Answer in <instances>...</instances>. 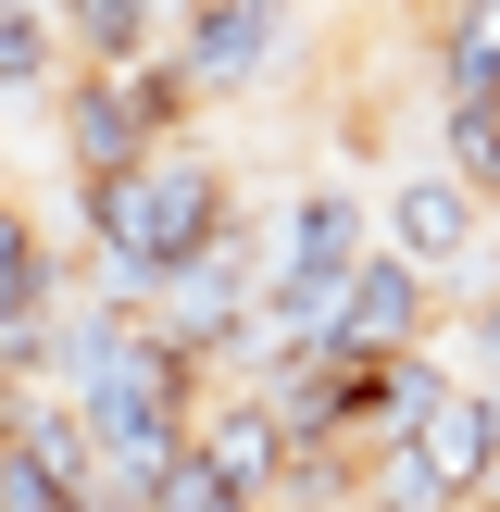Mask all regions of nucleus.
Wrapping results in <instances>:
<instances>
[{
	"label": "nucleus",
	"instance_id": "nucleus-1",
	"mask_svg": "<svg viewBox=\"0 0 500 512\" xmlns=\"http://www.w3.org/2000/svg\"><path fill=\"white\" fill-rule=\"evenodd\" d=\"M225 225H238V188H225V163L200 138L150 150V163L113 175V188H75V238L100 250V288H125V300H150L175 263H200Z\"/></svg>",
	"mask_w": 500,
	"mask_h": 512
},
{
	"label": "nucleus",
	"instance_id": "nucleus-2",
	"mask_svg": "<svg viewBox=\"0 0 500 512\" xmlns=\"http://www.w3.org/2000/svg\"><path fill=\"white\" fill-rule=\"evenodd\" d=\"M188 125H200V100H188V75H175V63H138V75H63V88H50V138H63L75 188L138 175L150 150H175Z\"/></svg>",
	"mask_w": 500,
	"mask_h": 512
},
{
	"label": "nucleus",
	"instance_id": "nucleus-3",
	"mask_svg": "<svg viewBox=\"0 0 500 512\" xmlns=\"http://www.w3.org/2000/svg\"><path fill=\"white\" fill-rule=\"evenodd\" d=\"M263 263H275V238L263 225H225L200 263H175L163 288L138 300V325L175 350V363H200V375H238V338H250V313H263Z\"/></svg>",
	"mask_w": 500,
	"mask_h": 512
},
{
	"label": "nucleus",
	"instance_id": "nucleus-4",
	"mask_svg": "<svg viewBox=\"0 0 500 512\" xmlns=\"http://www.w3.org/2000/svg\"><path fill=\"white\" fill-rule=\"evenodd\" d=\"M288 50H300V0H188V25H175L163 63L188 75V100L213 113V100L275 88V75H288Z\"/></svg>",
	"mask_w": 500,
	"mask_h": 512
},
{
	"label": "nucleus",
	"instance_id": "nucleus-5",
	"mask_svg": "<svg viewBox=\"0 0 500 512\" xmlns=\"http://www.w3.org/2000/svg\"><path fill=\"white\" fill-rule=\"evenodd\" d=\"M400 450L425 463V488H438L450 512H475L488 500V475H500V388H425V413L400 425Z\"/></svg>",
	"mask_w": 500,
	"mask_h": 512
},
{
	"label": "nucleus",
	"instance_id": "nucleus-6",
	"mask_svg": "<svg viewBox=\"0 0 500 512\" xmlns=\"http://www.w3.org/2000/svg\"><path fill=\"white\" fill-rule=\"evenodd\" d=\"M375 238L400 250V263H425V275H475V238H488V200L463 188L450 163H413L388 200H375Z\"/></svg>",
	"mask_w": 500,
	"mask_h": 512
},
{
	"label": "nucleus",
	"instance_id": "nucleus-7",
	"mask_svg": "<svg viewBox=\"0 0 500 512\" xmlns=\"http://www.w3.org/2000/svg\"><path fill=\"white\" fill-rule=\"evenodd\" d=\"M425 288H438V275H425V263H400V250L375 238V250H363V275L338 288V325H325V350H375V363L425 350V325H438V300H425Z\"/></svg>",
	"mask_w": 500,
	"mask_h": 512
},
{
	"label": "nucleus",
	"instance_id": "nucleus-8",
	"mask_svg": "<svg viewBox=\"0 0 500 512\" xmlns=\"http://www.w3.org/2000/svg\"><path fill=\"white\" fill-rule=\"evenodd\" d=\"M63 250H50V225L25 213V200H0V388H13L25 363H38V338H50V313H63Z\"/></svg>",
	"mask_w": 500,
	"mask_h": 512
},
{
	"label": "nucleus",
	"instance_id": "nucleus-9",
	"mask_svg": "<svg viewBox=\"0 0 500 512\" xmlns=\"http://www.w3.org/2000/svg\"><path fill=\"white\" fill-rule=\"evenodd\" d=\"M50 25H63L75 75H138L175 50V25H188V0H50Z\"/></svg>",
	"mask_w": 500,
	"mask_h": 512
},
{
	"label": "nucleus",
	"instance_id": "nucleus-10",
	"mask_svg": "<svg viewBox=\"0 0 500 512\" xmlns=\"http://www.w3.org/2000/svg\"><path fill=\"white\" fill-rule=\"evenodd\" d=\"M188 450L225 475V488H250L263 512H275V488H288V425H275V400H263V388H225V400H200Z\"/></svg>",
	"mask_w": 500,
	"mask_h": 512
},
{
	"label": "nucleus",
	"instance_id": "nucleus-11",
	"mask_svg": "<svg viewBox=\"0 0 500 512\" xmlns=\"http://www.w3.org/2000/svg\"><path fill=\"white\" fill-rule=\"evenodd\" d=\"M438 100H500V0H438Z\"/></svg>",
	"mask_w": 500,
	"mask_h": 512
},
{
	"label": "nucleus",
	"instance_id": "nucleus-12",
	"mask_svg": "<svg viewBox=\"0 0 500 512\" xmlns=\"http://www.w3.org/2000/svg\"><path fill=\"white\" fill-rule=\"evenodd\" d=\"M38 88H63V25H50V0H0V100Z\"/></svg>",
	"mask_w": 500,
	"mask_h": 512
},
{
	"label": "nucleus",
	"instance_id": "nucleus-13",
	"mask_svg": "<svg viewBox=\"0 0 500 512\" xmlns=\"http://www.w3.org/2000/svg\"><path fill=\"white\" fill-rule=\"evenodd\" d=\"M138 512H263V500H250V488H225L200 450H175V463L150 475V500H138Z\"/></svg>",
	"mask_w": 500,
	"mask_h": 512
},
{
	"label": "nucleus",
	"instance_id": "nucleus-14",
	"mask_svg": "<svg viewBox=\"0 0 500 512\" xmlns=\"http://www.w3.org/2000/svg\"><path fill=\"white\" fill-rule=\"evenodd\" d=\"M463 338H475V363H488V388H500V288H488V300L463 313Z\"/></svg>",
	"mask_w": 500,
	"mask_h": 512
},
{
	"label": "nucleus",
	"instance_id": "nucleus-15",
	"mask_svg": "<svg viewBox=\"0 0 500 512\" xmlns=\"http://www.w3.org/2000/svg\"><path fill=\"white\" fill-rule=\"evenodd\" d=\"M475 512H500V475H488V500H475Z\"/></svg>",
	"mask_w": 500,
	"mask_h": 512
}]
</instances>
